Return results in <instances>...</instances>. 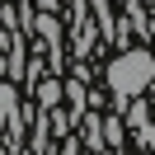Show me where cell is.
<instances>
[{"mask_svg": "<svg viewBox=\"0 0 155 155\" xmlns=\"http://www.w3.org/2000/svg\"><path fill=\"white\" fill-rule=\"evenodd\" d=\"M127 122L136 127V136H141L146 150H155V122H150V108H146V104H132V108H127Z\"/></svg>", "mask_w": 155, "mask_h": 155, "instance_id": "2", "label": "cell"}, {"mask_svg": "<svg viewBox=\"0 0 155 155\" xmlns=\"http://www.w3.org/2000/svg\"><path fill=\"white\" fill-rule=\"evenodd\" d=\"M57 99H61L57 80H38V108H57Z\"/></svg>", "mask_w": 155, "mask_h": 155, "instance_id": "5", "label": "cell"}, {"mask_svg": "<svg viewBox=\"0 0 155 155\" xmlns=\"http://www.w3.org/2000/svg\"><path fill=\"white\" fill-rule=\"evenodd\" d=\"M14 117H19V94L10 80H0V132H5V122L14 127Z\"/></svg>", "mask_w": 155, "mask_h": 155, "instance_id": "3", "label": "cell"}, {"mask_svg": "<svg viewBox=\"0 0 155 155\" xmlns=\"http://www.w3.org/2000/svg\"><path fill=\"white\" fill-rule=\"evenodd\" d=\"M42 5H47V10H52V5H57V0H42Z\"/></svg>", "mask_w": 155, "mask_h": 155, "instance_id": "9", "label": "cell"}, {"mask_svg": "<svg viewBox=\"0 0 155 155\" xmlns=\"http://www.w3.org/2000/svg\"><path fill=\"white\" fill-rule=\"evenodd\" d=\"M150 80H155V57H150L146 47H127L122 57L108 61V89H113L122 104L136 99V94H146Z\"/></svg>", "mask_w": 155, "mask_h": 155, "instance_id": "1", "label": "cell"}, {"mask_svg": "<svg viewBox=\"0 0 155 155\" xmlns=\"http://www.w3.org/2000/svg\"><path fill=\"white\" fill-rule=\"evenodd\" d=\"M94 10H99V24H104V28L113 33V19H108V0H94Z\"/></svg>", "mask_w": 155, "mask_h": 155, "instance_id": "8", "label": "cell"}, {"mask_svg": "<svg viewBox=\"0 0 155 155\" xmlns=\"http://www.w3.org/2000/svg\"><path fill=\"white\" fill-rule=\"evenodd\" d=\"M38 33H42V38H47V47H52V57L61 61V24L42 14V19H38Z\"/></svg>", "mask_w": 155, "mask_h": 155, "instance_id": "4", "label": "cell"}, {"mask_svg": "<svg viewBox=\"0 0 155 155\" xmlns=\"http://www.w3.org/2000/svg\"><path fill=\"white\" fill-rule=\"evenodd\" d=\"M61 94L75 104V113H85V89H80V80H66V85H61Z\"/></svg>", "mask_w": 155, "mask_h": 155, "instance_id": "7", "label": "cell"}, {"mask_svg": "<svg viewBox=\"0 0 155 155\" xmlns=\"http://www.w3.org/2000/svg\"><path fill=\"white\" fill-rule=\"evenodd\" d=\"M99 132H104V150H108V146H122V122H117V117H104Z\"/></svg>", "mask_w": 155, "mask_h": 155, "instance_id": "6", "label": "cell"}]
</instances>
